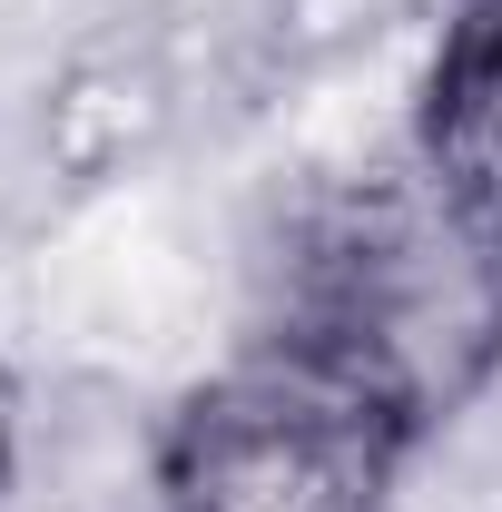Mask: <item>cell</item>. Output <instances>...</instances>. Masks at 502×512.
<instances>
[{
  "label": "cell",
  "instance_id": "2",
  "mask_svg": "<svg viewBox=\"0 0 502 512\" xmlns=\"http://www.w3.org/2000/svg\"><path fill=\"white\" fill-rule=\"evenodd\" d=\"M414 434L276 345L188 384L158 424V512H384Z\"/></svg>",
  "mask_w": 502,
  "mask_h": 512
},
{
  "label": "cell",
  "instance_id": "4",
  "mask_svg": "<svg viewBox=\"0 0 502 512\" xmlns=\"http://www.w3.org/2000/svg\"><path fill=\"white\" fill-rule=\"evenodd\" d=\"M10 444H20V384L0 365V483H10Z\"/></svg>",
  "mask_w": 502,
  "mask_h": 512
},
{
  "label": "cell",
  "instance_id": "3",
  "mask_svg": "<svg viewBox=\"0 0 502 512\" xmlns=\"http://www.w3.org/2000/svg\"><path fill=\"white\" fill-rule=\"evenodd\" d=\"M414 158L502 227V0H463L443 20L414 89Z\"/></svg>",
  "mask_w": 502,
  "mask_h": 512
},
{
  "label": "cell",
  "instance_id": "1",
  "mask_svg": "<svg viewBox=\"0 0 502 512\" xmlns=\"http://www.w3.org/2000/svg\"><path fill=\"white\" fill-rule=\"evenodd\" d=\"M256 286V345L355 384L414 444L502 375V227L414 148L306 188L256 256Z\"/></svg>",
  "mask_w": 502,
  "mask_h": 512
}]
</instances>
